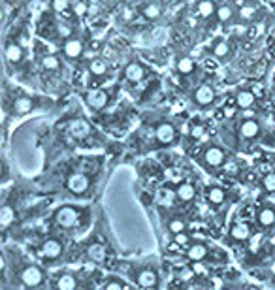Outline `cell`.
Returning a JSON list of instances; mask_svg holds the SVG:
<instances>
[{
	"mask_svg": "<svg viewBox=\"0 0 275 290\" xmlns=\"http://www.w3.org/2000/svg\"><path fill=\"white\" fill-rule=\"evenodd\" d=\"M87 256L92 262H104L106 260V249H104L100 243H92V245L87 249Z\"/></svg>",
	"mask_w": 275,
	"mask_h": 290,
	"instance_id": "obj_19",
	"label": "cell"
},
{
	"mask_svg": "<svg viewBox=\"0 0 275 290\" xmlns=\"http://www.w3.org/2000/svg\"><path fill=\"white\" fill-rule=\"evenodd\" d=\"M125 77L132 81V83H138V81H142L145 77V68L140 64V62H130V64H127V68H125Z\"/></svg>",
	"mask_w": 275,
	"mask_h": 290,
	"instance_id": "obj_7",
	"label": "cell"
},
{
	"mask_svg": "<svg viewBox=\"0 0 275 290\" xmlns=\"http://www.w3.org/2000/svg\"><path fill=\"white\" fill-rule=\"evenodd\" d=\"M234 14H236V10H234L232 4H222L217 10V19L220 23H228V21L234 19Z\"/></svg>",
	"mask_w": 275,
	"mask_h": 290,
	"instance_id": "obj_21",
	"label": "cell"
},
{
	"mask_svg": "<svg viewBox=\"0 0 275 290\" xmlns=\"http://www.w3.org/2000/svg\"><path fill=\"white\" fill-rule=\"evenodd\" d=\"M157 140L160 144H172L175 140V128L170 123H162L157 128Z\"/></svg>",
	"mask_w": 275,
	"mask_h": 290,
	"instance_id": "obj_10",
	"label": "cell"
},
{
	"mask_svg": "<svg viewBox=\"0 0 275 290\" xmlns=\"http://www.w3.org/2000/svg\"><path fill=\"white\" fill-rule=\"evenodd\" d=\"M205 196H207V202L213 203V205H220L224 202V190L219 189V187H209Z\"/></svg>",
	"mask_w": 275,
	"mask_h": 290,
	"instance_id": "obj_20",
	"label": "cell"
},
{
	"mask_svg": "<svg viewBox=\"0 0 275 290\" xmlns=\"http://www.w3.org/2000/svg\"><path fill=\"white\" fill-rule=\"evenodd\" d=\"M30 109H32V100L30 98H17L14 102L15 113H29Z\"/></svg>",
	"mask_w": 275,
	"mask_h": 290,
	"instance_id": "obj_27",
	"label": "cell"
},
{
	"mask_svg": "<svg viewBox=\"0 0 275 290\" xmlns=\"http://www.w3.org/2000/svg\"><path fill=\"white\" fill-rule=\"evenodd\" d=\"M79 220V211L73 207H60L55 213V222L60 228H73Z\"/></svg>",
	"mask_w": 275,
	"mask_h": 290,
	"instance_id": "obj_1",
	"label": "cell"
},
{
	"mask_svg": "<svg viewBox=\"0 0 275 290\" xmlns=\"http://www.w3.org/2000/svg\"><path fill=\"white\" fill-rule=\"evenodd\" d=\"M89 132H91V128L85 121H75L72 125V134L75 138H85V136H89Z\"/></svg>",
	"mask_w": 275,
	"mask_h": 290,
	"instance_id": "obj_26",
	"label": "cell"
},
{
	"mask_svg": "<svg viewBox=\"0 0 275 290\" xmlns=\"http://www.w3.org/2000/svg\"><path fill=\"white\" fill-rule=\"evenodd\" d=\"M51 8H53L57 14H64V12H68V8H70V0H51Z\"/></svg>",
	"mask_w": 275,
	"mask_h": 290,
	"instance_id": "obj_33",
	"label": "cell"
},
{
	"mask_svg": "<svg viewBox=\"0 0 275 290\" xmlns=\"http://www.w3.org/2000/svg\"><path fill=\"white\" fill-rule=\"evenodd\" d=\"M89 72L92 73V75H96V77H100V75H104V73L108 72V62L102 60V58L91 60V64H89Z\"/></svg>",
	"mask_w": 275,
	"mask_h": 290,
	"instance_id": "obj_22",
	"label": "cell"
},
{
	"mask_svg": "<svg viewBox=\"0 0 275 290\" xmlns=\"http://www.w3.org/2000/svg\"><path fill=\"white\" fill-rule=\"evenodd\" d=\"M57 34L60 36V40H70V38H72V27L66 25V23H58Z\"/></svg>",
	"mask_w": 275,
	"mask_h": 290,
	"instance_id": "obj_32",
	"label": "cell"
},
{
	"mask_svg": "<svg viewBox=\"0 0 275 290\" xmlns=\"http://www.w3.org/2000/svg\"><path fill=\"white\" fill-rule=\"evenodd\" d=\"M42 66H44L45 70H57L58 66H60V62H58V58L55 55H45L42 58Z\"/></svg>",
	"mask_w": 275,
	"mask_h": 290,
	"instance_id": "obj_31",
	"label": "cell"
},
{
	"mask_svg": "<svg viewBox=\"0 0 275 290\" xmlns=\"http://www.w3.org/2000/svg\"><path fill=\"white\" fill-rule=\"evenodd\" d=\"M66 187L72 190L73 194H81L89 189V179L83 174H72L66 181Z\"/></svg>",
	"mask_w": 275,
	"mask_h": 290,
	"instance_id": "obj_4",
	"label": "cell"
},
{
	"mask_svg": "<svg viewBox=\"0 0 275 290\" xmlns=\"http://www.w3.org/2000/svg\"><path fill=\"white\" fill-rule=\"evenodd\" d=\"M194 196H196L194 185H190V183H181V185L177 187V198H179L181 202H190V200H194Z\"/></svg>",
	"mask_w": 275,
	"mask_h": 290,
	"instance_id": "obj_18",
	"label": "cell"
},
{
	"mask_svg": "<svg viewBox=\"0 0 275 290\" xmlns=\"http://www.w3.org/2000/svg\"><path fill=\"white\" fill-rule=\"evenodd\" d=\"M85 100H87V106L89 108H92V109H102V108H106V104H108V92L106 91H102V89H91L87 94H85Z\"/></svg>",
	"mask_w": 275,
	"mask_h": 290,
	"instance_id": "obj_2",
	"label": "cell"
},
{
	"mask_svg": "<svg viewBox=\"0 0 275 290\" xmlns=\"http://www.w3.org/2000/svg\"><path fill=\"white\" fill-rule=\"evenodd\" d=\"M136 281H138L140 287L151 289V287L157 285V273H155L153 270H142V272L138 273V277H136Z\"/></svg>",
	"mask_w": 275,
	"mask_h": 290,
	"instance_id": "obj_15",
	"label": "cell"
},
{
	"mask_svg": "<svg viewBox=\"0 0 275 290\" xmlns=\"http://www.w3.org/2000/svg\"><path fill=\"white\" fill-rule=\"evenodd\" d=\"M253 92H255V96H257V98L264 96V89H262V85H255V87H253Z\"/></svg>",
	"mask_w": 275,
	"mask_h": 290,
	"instance_id": "obj_41",
	"label": "cell"
},
{
	"mask_svg": "<svg viewBox=\"0 0 275 290\" xmlns=\"http://www.w3.org/2000/svg\"><path fill=\"white\" fill-rule=\"evenodd\" d=\"M40 253H42V256L47 258V260H55V258L60 256V253H62V245H60V241H57V239H47V241H44Z\"/></svg>",
	"mask_w": 275,
	"mask_h": 290,
	"instance_id": "obj_5",
	"label": "cell"
},
{
	"mask_svg": "<svg viewBox=\"0 0 275 290\" xmlns=\"http://www.w3.org/2000/svg\"><path fill=\"white\" fill-rule=\"evenodd\" d=\"M234 113H236V108L234 106H226L224 108V115L226 117H234Z\"/></svg>",
	"mask_w": 275,
	"mask_h": 290,
	"instance_id": "obj_42",
	"label": "cell"
},
{
	"mask_svg": "<svg viewBox=\"0 0 275 290\" xmlns=\"http://www.w3.org/2000/svg\"><path fill=\"white\" fill-rule=\"evenodd\" d=\"M106 290H123V287H121V283H117V281H111L108 287H106Z\"/></svg>",
	"mask_w": 275,
	"mask_h": 290,
	"instance_id": "obj_40",
	"label": "cell"
},
{
	"mask_svg": "<svg viewBox=\"0 0 275 290\" xmlns=\"http://www.w3.org/2000/svg\"><path fill=\"white\" fill-rule=\"evenodd\" d=\"M4 53H6V60L12 64H17L23 60V47L19 44H8Z\"/></svg>",
	"mask_w": 275,
	"mask_h": 290,
	"instance_id": "obj_16",
	"label": "cell"
},
{
	"mask_svg": "<svg viewBox=\"0 0 275 290\" xmlns=\"http://www.w3.org/2000/svg\"><path fill=\"white\" fill-rule=\"evenodd\" d=\"M21 281L27 285V287H38L42 281H44V273L36 268V266H27L21 273Z\"/></svg>",
	"mask_w": 275,
	"mask_h": 290,
	"instance_id": "obj_3",
	"label": "cell"
},
{
	"mask_svg": "<svg viewBox=\"0 0 275 290\" xmlns=\"http://www.w3.org/2000/svg\"><path fill=\"white\" fill-rule=\"evenodd\" d=\"M194 98H196V102L200 106H207V104H211V102L215 100V91H213V87H209V85H202V87H198Z\"/></svg>",
	"mask_w": 275,
	"mask_h": 290,
	"instance_id": "obj_12",
	"label": "cell"
},
{
	"mask_svg": "<svg viewBox=\"0 0 275 290\" xmlns=\"http://www.w3.org/2000/svg\"><path fill=\"white\" fill-rule=\"evenodd\" d=\"M255 15H257V6H253V4H245V6H241V10H239V17H241L243 21H251Z\"/></svg>",
	"mask_w": 275,
	"mask_h": 290,
	"instance_id": "obj_30",
	"label": "cell"
},
{
	"mask_svg": "<svg viewBox=\"0 0 275 290\" xmlns=\"http://www.w3.org/2000/svg\"><path fill=\"white\" fill-rule=\"evenodd\" d=\"M73 14L79 15V17H81V15H85L87 14V6H85L83 2H77V4H75V8H73Z\"/></svg>",
	"mask_w": 275,
	"mask_h": 290,
	"instance_id": "obj_38",
	"label": "cell"
},
{
	"mask_svg": "<svg viewBox=\"0 0 275 290\" xmlns=\"http://www.w3.org/2000/svg\"><path fill=\"white\" fill-rule=\"evenodd\" d=\"M258 222L262 226H274L275 224V209L272 207H264L258 213Z\"/></svg>",
	"mask_w": 275,
	"mask_h": 290,
	"instance_id": "obj_23",
	"label": "cell"
},
{
	"mask_svg": "<svg viewBox=\"0 0 275 290\" xmlns=\"http://www.w3.org/2000/svg\"><path fill=\"white\" fill-rule=\"evenodd\" d=\"M168 228H170V232L172 234H183V230H185V220H181V218H174V220H170Z\"/></svg>",
	"mask_w": 275,
	"mask_h": 290,
	"instance_id": "obj_35",
	"label": "cell"
},
{
	"mask_svg": "<svg viewBox=\"0 0 275 290\" xmlns=\"http://www.w3.org/2000/svg\"><path fill=\"white\" fill-rule=\"evenodd\" d=\"M228 51H230V45H228V42L226 40H219L217 44H215V47H213V55L217 58H222L228 55Z\"/></svg>",
	"mask_w": 275,
	"mask_h": 290,
	"instance_id": "obj_29",
	"label": "cell"
},
{
	"mask_svg": "<svg viewBox=\"0 0 275 290\" xmlns=\"http://www.w3.org/2000/svg\"><path fill=\"white\" fill-rule=\"evenodd\" d=\"M75 279L72 275H62L60 279L57 281V289L58 290H73L75 289Z\"/></svg>",
	"mask_w": 275,
	"mask_h": 290,
	"instance_id": "obj_28",
	"label": "cell"
},
{
	"mask_svg": "<svg viewBox=\"0 0 275 290\" xmlns=\"http://www.w3.org/2000/svg\"><path fill=\"white\" fill-rule=\"evenodd\" d=\"M2 290H8V289H2Z\"/></svg>",
	"mask_w": 275,
	"mask_h": 290,
	"instance_id": "obj_45",
	"label": "cell"
},
{
	"mask_svg": "<svg viewBox=\"0 0 275 290\" xmlns=\"http://www.w3.org/2000/svg\"><path fill=\"white\" fill-rule=\"evenodd\" d=\"M260 132V125L255 121V119H245L241 125H239V134L245 138V140H253L257 138Z\"/></svg>",
	"mask_w": 275,
	"mask_h": 290,
	"instance_id": "obj_8",
	"label": "cell"
},
{
	"mask_svg": "<svg viewBox=\"0 0 275 290\" xmlns=\"http://www.w3.org/2000/svg\"><path fill=\"white\" fill-rule=\"evenodd\" d=\"M203 159H205V162H207L209 166L217 168V166H220V164L226 160V155H224V151H222L220 147H209V149L205 151Z\"/></svg>",
	"mask_w": 275,
	"mask_h": 290,
	"instance_id": "obj_6",
	"label": "cell"
},
{
	"mask_svg": "<svg viewBox=\"0 0 275 290\" xmlns=\"http://www.w3.org/2000/svg\"><path fill=\"white\" fill-rule=\"evenodd\" d=\"M262 187L268 190V192H275V174L264 175V179H262Z\"/></svg>",
	"mask_w": 275,
	"mask_h": 290,
	"instance_id": "obj_36",
	"label": "cell"
},
{
	"mask_svg": "<svg viewBox=\"0 0 275 290\" xmlns=\"http://www.w3.org/2000/svg\"><path fill=\"white\" fill-rule=\"evenodd\" d=\"M230 236L236 241H247V239L251 237V228H249L247 222H238V224L232 226Z\"/></svg>",
	"mask_w": 275,
	"mask_h": 290,
	"instance_id": "obj_14",
	"label": "cell"
},
{
	"mask_svg": "<svg viewBox=\"0 0 275 290\" xmlns=\"http://www.w3.org/2000/svg\"><path fill=\"white\" fill-rule=\"evenodd\" d=\"M144 15L147 17V19H157L160 15V8L157 6V4H147L144 8Z\"/></svg>",
	"mask_w": 275,
	"mask_h": 290,
	"instance_id": "obj_34",
	"label": "cell"
},
{
	"mask_svg": "<svg viewBox=\"0 0 275 290\" xmlns=\"http://www.w3.org/2000/svg\"><path fill=\"white\" fill-rule=\"evenodd\" d=\"M255 102H257V96H255L253 91H243V89H241V91L236 94V104H238V108H241V109L253 108Z\"/></svg>",
	"mask_w": 275,
	"mask_h": 290,
	"instance_id": "obj_11",
	"label": "cell"
},
{
	"mask_svg": "<svg viewBox=\"0 0 275 290\" xmlns=\"http://www.w3.org/2000/svg\"><path fill=\"white\" fill-rule=\"evenodd\" d=\"M64 55L68 58H77L83 55V42L77 38H70L64 42Z\"/></svg>",
	"mask_w": 275,
	"mask_h": 290,
	"instance_id": "obj_9",
	"label": "cell"
},
{
	"mask_svg": "<svg viewBox=\"0 0 275 290\" xmlns=\"http://www.w3.org/2000/svg\"><path fill=\"white\" fill-rule=\"evenodd\" d=\"M187 241H188V237L185 234H175V243H177V245H185Z\"/></svg>",
	"mask_w": 275,
	"mask_h": 290,
	"instance_id": "obj_39",
	"label": "cell"
},
{
	"mask_svg": "<svg viewBox=\"0 0 275 290\" xmlns=\"http://www.w3.org/2000/svg\"><path fill=\"white\" fill-rule=\"evenodd\" d=\"M194 273H203V268L200 266V264H196V266H194Z\"/></svg>",
	"mask_w": 275,
	"mask_h": 290,
	"instance_id": "obj_44",
	"label": "cell"
},
{
	"mask_svg": "<svg viewBox=\"0 0 275 290\" xmlns=\"http://www.w3.org/2000/svg\"><path fill=\"white\" fill-rule=\"evenodd\" d=\"M217 4L213 0H200L198 6H196V15L200 17H211V15H217Z\"/></svg>",
	"mask_w": 275,
	"mask_h": 290,
	"instance_id": "obj_13",
	"label": "cell"
},
{
	"mask_svg": "<svg viewBox=\"0 0 275 290\" xmlns=\"http://www.w3.org/2000/svg\"><path fill=\"white\" fill-rule=\"evenodd\" d=\"M205 68H207V70H213V68H217V62H213V60H205Z\"/></svg>",
	"mask_w": 275,
	"mask_h": 290,
	"instance_id": "obj_43",
	"label": "cell"
},
{
	"mask_svg": "<svg viewBox=\"0 0 275 290\" xmlns=\"http://www.w3.org/2000/svg\"><path fill=\"white\" fill-rule=\"evenodd\" d=\"M190 136H192L194 140L202 138V136H203V127H202V125H194V127H192V130H190Z\"/></svg>",
	"mask_w": 275,
	"mask_h": 290,
	"instance_id": "obj_37",
	"label": "cell"
},
{
	"mask_svg": "<svg viewBox=\"0 0 275 290\" xmlns=\"http://www.w3.org/2000/svg\"><path fill=\"white\" fill-rule=\"evenodd\" d=\"M177 72L183 73V75H188V73L194 72V60L190 57H181L177 60Z\"/></svg>",
	"mask_w": 275,
	"mask_h": 290,
	"instance_id": "obj_25",
	"label": "cell"
},
{
	"mask_svg": "<svg viewBox=\"0 0 275 290\" xmlns=\"http://www.w3.org/2000/svg\"><path fill=\"white\" fill-rule=\"evenodd\" d=\"M187 256H188V258H190L192 262H200V260H203V258L207 256V247L203 245V243H194V245L188 247Z\"/></svg>",
	"mask_w": 275,
	"mask_h": 290,
	"instance_id": "obj_17",
	"label": "cell"
},
{
	"mask_svg": "<svg viewBox=\"0 0 275 290\" xmlns=\"http://www.w3.org/2000/svg\"><path fill=\"white\" fill-rule=\"evenodd\" d=\"M14 220H15V211L10 205H4V207L0 209V224H2V228L10 226Z\"/></svg>",
	"mask_w": 275,
	"mask_h": 290,
	"instance_id": "obj_24",
	"label": "cell"
}]
</instances>
